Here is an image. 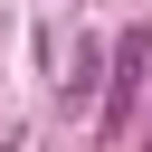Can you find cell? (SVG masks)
<instances>
[{"label": "cell", "mask_w": 152, "mask_h": 152, "mask_svg": "<svg viewBox=\"0 0 152 152\" xmlns=\"http://www.w3.org/2000/svg\"><path fill=\"white\" fill-rule=\"evenodd\" d=\"M142 66H152V28H124V48H114V76H104V142H124V133H133Z\"/></svg>", "instance_id": "obj_1"}, {"label": "cell", "mask_w": 152, "mask_h": 152, "mask_svg": "<svg viewBox=\"0 0 152 152\" xmlns=\"http://www.w3.org/2000/svg\"><path fill=\"white\" fill-rule=\"evenodd\" d=\"M57 95H66V104H95V38H76V57H66Z\"/></svg>", "instance_id": "obj_2"}]
</instances>
